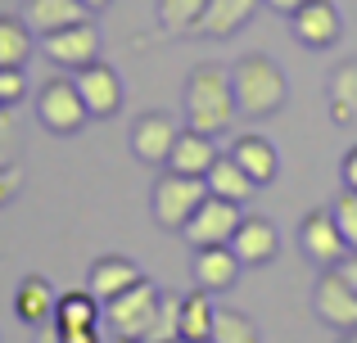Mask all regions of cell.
Wrapping results in <instances>:
<instances>
[{
    "label": "cell",
    "mask_w": 357,
    "mask_h": 343,
    "mask_svg": "<svg viewBox=\"0 0 357 343\" xmlns=\"http://www.w3.org/2000/svg\"><path fill=\"white\" fill-rule=\"evenodd\" d=\"M262 5H267V9H276V14H285V18H289V14H294L298 5H307V0H262Z\"/></svg>",
    "instance_id": "cell-36"
},
{
    "label": "cell",
    "mask_w": 357,
    "mask_h": 343,
    "mask_svg": "<svg viewBox=\"0 0 357 343\" xmlns=\"http://www.w3.org/2000/svg\"><path fill=\"white\" fill-rule=\"evenodd\" d=\"M86 9H105V5H114V0H82Z\"/></svg>",
    "instance_id": "cell-37"
},
{
    "label": "cell",
    "mask_w": 357,
    "mask_h": 343,
    "mask_svg": "<svg viewBox=\"0 0 357 343\" xmlns=\"http://www.w3.org/2000/svg\"><path fill=\"white\" fill-rule=\"evenodd\" d=\"M100 321H105V303H100L91 289H68V294H59V303H54L50 326H59V330H86V326H100Z\"/></svg>",
    "instance_id": "cell-21"
},
{
    "label": "cell",
    "mask_w": 357,
    "mask_h": 343,
    "mask_svg": "<svg viewBox=\"0 0 357 343\" xmlns=\"http://www.w3.org/2000/svg\"><path fill=\"white\" fill-rule=\"evenodd\" d=\"M244 221L240 203L236 199H222V194H208V199L195 208V217L185 221V244L190 248H208V244H231L236 226Z\"/></svg>",
    "instance_id": "cell-6"
},
{
    "label": "cell",
    "mask_w": 357,
    "mask_h": 343,
    "mask_svg": "<svg viewBox=\"0 0 357 343\" xmlns=\"http://www.w3.org/2000/svg\"><path fill=\"white\" fill-rule=\"evenodd\" d=\"M54 303H59V289H54L45 276H27V280L14 289V312H18V321H27V326H50Z\"/></svg>",
    "instance_id": "cell-18"
},
{
    "label": "cell",
    "mask_w": 357,
    "mask_h": 343,
    "mask_svg": "<svg viewBox=\"0 0 357 343\" xmlns=\"http://www.w3.org/2000/svg\"><path fill=\"white\" fill-rule=\"evenodd\" d=\"M77 90H82V99H86V109H91V118H114L118 109H122V77L109 63H86V68H77Z\"/></svg>",
    "instance_id": "cell-12"
},
{
    "label": "cell",
    "mask_w": 357,
    "mask_h": 343,
    "mask_svg": "<svg viewBox=\"0 0 357 343\" xmlns=\"http://www.w3.org/2000/svg\"><path fill=\"white\" fill-rule=\"evenodd\" d=\"M231 86H236V109L244 118H271L285 109V72L276 68V59L271 54H244L236 59V68H231Z\"/></svg>",
    "instance_id": "cell-2"
},
{
    "label": "cell",
    "mask_w": 357,
    "mask_h": 343,
    "mask_svg": "<svg viewBox=\"0 0 357 343\" xmlns=\"http://www.w3.org/2000/svg\"><path fill=\"white\" fill-rule=\"evenodd\" d=\"M32 27L27 18H14V14H0V68H23L32 59Z\"/></svg>",
    "instance_id": "cell-24"
},
{
    "label": "cell",
    "mask_w": 357,
    "mask_h": 343,
    "mask_svg": "<svg viewBox=\"0 0 357 343\" xmlns=\"http://www.w3.org/2000/svg\"><path fill=\"white\" fill-rule=\"evenodd\" d=\"M36 122L45 127V131L54 136H77L82 127L91 122V109L86 99H82L77 81L73 77H50L41 86V95H36Z\"/></svg>",
    "instance_id": "cell-5"
},
{
    "label": "cell",
    "mask_w": 357,
    "mask_h": 343,
    "mask_svg": "<svg viewBox=\"0 0 357 343\" xmlns=\"http://www.w3.org/2000/svg\"><path fill=\"white\" fill-rule=\"evenodd\" d=\"M326 95H331V118L335 122L357 127V63H340V68L331 72Z\"/></svg>",
    "instance_id": "cell-23"
},
{
    "label": "cell",
    "mask_w": 357,
    "mask_h": 343,
    "mask_svg": "<svg viewBox=\"0 0 357 343\" xmlns=\"http://www.w3.org/2000/svg\"><path fill=\"white\" fill-rule=\"evenodd\" d=\"M231 159H236L240 168L253 176V185H271V181H276L280 159H276V150H271V141H267V136H258V131L240 136V141L231 145Z\"/></svg>",
    "instance_id": "cell-20"
},
{
    "label": "cell",
    "mask_w": 357,
    "mask_h": 343,
    "mask_svg": "<svg viewBox=\"0 0 357 343\" xmlns=\"http://www.w3.org/2000/svg\"><path fill=\"white\" fill-rule=\"evenodd\" d=\"M208 0H158V32L163 36H195Z\"/></svg>",
    "instance_id": "cell-25"
},
{
    "label": "cell",
    "mask_w": 357,
    "mask_h": 343,
    "mask_svg": "<svg viewBox=\"0 0 357 343\" xmlns=\"http://www.w3.org/2000/svg\"><path fill=\"white\" fill-rule=\"evenodd\" d=\"M41 343H59V339H54V330H45V339Z\"/></svg>",
    "instance_id": "cell-39"
},
{
    "label": "cell",
    "mask_w": 357,
    "mask_h": 343,
    "mask_svg": "<svg viewBox=\"0 0 357 343\" xmlns=\"http://www.w3.org/2000/svg\"><path fill=\"white\" fill-rule=\"evenodd\" d=\"M331 212H335V221H340V230H344V239H349V248L357 253V190H344L340 199L331 203Z\"/></svg>",
    "instance_id": "cell-30"
},
{
    "label": "cell",
    "mask_w": 357,
    "mask_h": 343,
    "mask_svg": "<svg viewBox=\"0 0 357 343\" xmlns=\"http://www.w3.org/2000/svg\"><path fill=\"white\" fill-rule=\"evenodd\" d=\"M86 14L91 9L82 5V0H23V18L36 36L59 32V27H68V23H82Z\"/></svg>",
    "instance_id": "cell-19"
},
{
    "label": "cell",
    "mask_w": 357,
    "mask_h": 343,
    "mask_svg": "<svg viewBox=\"0 0 357 343\" xmlns=\"http://www.w3.org/2000/svg\"><path fill=\"white\" fill-rule=\"evenodd\" d=\"M340 343H357V330H344V339Z\"/></svg>",
    "instance_id": "cell-38"
},
{
    "label": "cell",
    "mask_w": 357,
    "mask_h": 343,
    "mask_svg": "<svg viewBox=\"0 0 357 343\" xmlns=\"http://www.w3.org/2000/svg\"><path fill=\"white\" fill-rule=\"evenodd\" d=\"M158 298H163V289L149 280H136L131 289H122L118 298L105 303V326L114 330V339H145L149 326H154L158 317Z\"/></svg>",
    "instance_id": "cell-4"
},
{
    "label": "cell",
    "mask_w": 357,
    "mask_h": 343,
    "mask_svg": "<svg viewBox=\"0 0 357 343\" xmlns=\"http://www.w3.org/2000/svg\"><path fill=\"white\" fill-rule=\"evenodd\" d=\"M18 190H23V168L18 163H0V208L18 199Z\"/></svg>",
    "instance_id": "cell-32"
},
{
    "label": "cell",
    "mask_w": 357,
    "mask_h": 343,
    "mask_svg": "<svg viewBox=\"0 0 357 343\" xmlns=\"http://www.w3.org/2000/svg\"><path fill=\"white\" fill-rule=\"evenodd\" d=\"M231 248H236V257L244 266H267L280 253V230L267 217H244L236 226V235H231Z\"/></svg>",
    "instance_id": "cell-13"
},
{
    "label": "cell",
    "mask_w": 357,
    "mask_h": 343,
    "mask_svg": "<svg viewBox=\"0 0 357 343\" xmlns=\"http://www.w3.org/2000/svg\"><path fill=\"white\" fill-rule=\"evenodd\" d=\"M23 95H27L23 68H0V109H14Z\"/></svg>",
    "instance_id": "cell-31"
},
{
    "label": "cell",
    "mask_w": 357,
    "mask_h": 343,
    "mask_svg": "<svg viewBox=\"0 0 357 343\" xmlns=\"http://www.w3.org/2000/svg\"><path fill=\"white\" fill-rule=\"evenodd\" d=\"M289 32L312 50H326V45H335L344 36V18L331 0H307V5H298L289 14Z\"/></svg>",
    "instance_id": "cell-10"
},
{
    "label": "cell",
    "mask_w": 357,
    "mask_h": 343,
    "mask_svg": "<svg viewBox=\"0 0 357 343\" xmlns=\"http://www.w3.org/2000/svg\"><path fill=\"white\" fill-rule=\"evenodd\" d=\"M262 0H208V9H204L199 27H195V36H208V41H227V36H236L244 23H249L253 14H258Z\"/></svg>",
    "instance_id": "cell-16"
},
{
    "label": "cell",
    "mask_w": 357,
    "mask_h": 343,
    "mask_svg": "<svg viewBox=\"0 0 357 343\" xmlns=\"http://www.w3.org/2000/svg\"><path fill=\"white\" fill-rule=\"evenodd\" d=\"M208 199V181L204 176H185V172H172L158 176L154 194H149V212L163 230H185V221L195 217V208Z\"/></svg>",
    "instance_id": "cell-3"
},
{
    "label": "cell",
    "mask_w": 357,
    "mask_h": 343,
    "mask_svg": "<svg viewBox=\"0 0 357 343\" xmlns=\"http://www.w3.org/2000/svg\"><path fill=\"white\" fill-rule=\"evenodd\" d=\"M208 343H262V330L240 308H213V339Z\"/></svg>",
    "instance_id": "cell-27"
},
{
    "label": "cell",
    "mask_w": 357,
    "mask_h": 343,
    "mask_svg": "<svg viewBox=\"0 0 357 343\" xmlns=\"http://www.w3.org/2000/svg\"><path fill=\"white\" fill-rule=\"evenodd\" d=\"M213 163H218V141H213L208 131H195V127H185V131L176 136L172 154H167V168L185 172V176H204Z\"/></svg>",
    "instance_id": "cell-17"
},
{
    "label": "cell",
    "mask_w": 357,
    "mask_h": 343,
    "mask_svg": "<svg viewBox=\"0 0 357 343\" xmlns=\"http://www.w3.org/2000/svg\"><path fill=\"white\" fill-rule=\"evenodd\" d=\"M54 330V339L59 343H100V326H86V330H59V326H50Z\"/></svg>",
    "instance_id": "cell-33"
},
{
    "label": "cell",
    "mask_w": 357,
    "mask_h": 343,
    "mask_svg": "<svg viewBox=\"0 0 357 343\" xmlns=\"http://www.w3.org/2000/svg\"><path fill=\"white\" fill-rule=\"evenodd\" d=\"M136 280H145V271H140L131 257H122V253H105V257H96V262H91V271H86V289L96 294L100 303L118 298V294H122V289H131Z\"/></svg>",
    "instance_id": "cell-14"
},
{
    "label": "cell",
    "mask_w": 357,
    "mask_h": 343,
    "mask_svg": "<svg viewBox=\"0 0 357 343\" xmlns=\"http://www.w3.org/2000/svg\"><path fill=\"white\" fill-rule=\"evenodd\" d=\"M340 176H344V190H357V145L349 154H344V163H340Z\"/></svg>",
    "instance_id": "cell-34"
},
{
    "label": "cell",
    "mask_w": 357,
    "mask_h": 343,
    "mask_svg": "<svg viewBox=\"0 0 357 343\" xmlns=\"http://www.w3.org/2000/svg\"><path fill=\"white\" fill-rule=\"evenodd\" d=\"M176 136H181V127H176L172 113H140L136 122H131V154H136L140 163H167V154H172Z\"/></svg>",
    "instance_id": "cell-11"
},
{
    "label": "cell",
    "mask_w": 357,
    "mask_h": 343,
    "mask_svg": "<svg viewBox=\"0 0 357 343\" xmlns=\"http://www.w3.org/2000/svg\"><path fill=\"white\" fill-rule=\"evenodd\" d=\"M204 181H208V194H222V199H236V203H244L253 190H258V185H253V176L244 172L231 154H218V163L204 172Z\"/></svg>",
    "instance_id": "cell-22"
},
{
    "label": "cell",
    "mask_w": 357,
    "mask_h": 343,
    "mask_svg": "<svg viewBox=\"0 0 357 343\" xmlns=\"http://www.w3.org/2000/svg\"><path fill=\"white\" fill-rule=\"evenodd\" d=\"M298 244H303V253L312 257L317 266H335L349 253V239H344V230H340V221H335L331 208L307 212L303 226H298Z\"/></svg>",
    "instance_id": "cell-8"
},
{
    "label": "cell",
    "mask_w": 357,
    "mask_h": 343,
    "mask_svg": "<svg viewBox=\"0 0 357 343\" xmlns=\"http://www.w3.org/2000/svg\"><path fill=\"white\" fill-rule=\"evenodd\" d=\"M181 104H185V127L195 131H231L236 122V86H231V72L218 68V63H199V68L185 77V90H181Z\"/></svg>",
    "instance_id": "cell-1"
},
{
    "label": "cell",
    "mask_w": 357,
    "mask_h": 343,
    "mask_svg": "<svg viewBox=\"0 0 357 343\" xmlns=\"http://www.w3.org/2000/svg\"><path fill=\"white\" fill-rule=\"evenodd\" d=\"M181 339V294H163L158 298V317L149 326L145 339H131V343H176ZM127 343V339H122Z\"/></svg>",
    "instance_id": "cell-28"
},
{
    "label": "cell",
    "mask_w": 357,
    "mask_h": 343,
    "mask_svg": "<svg viewBox=\"0 0 357 343\" xmlns=\"http://www.w3.org/2000/svg\"><path fill=\"white\" fill-rule=\"evenodd\" d=\"M181 339H190V343L213 339V298H208V289L181 294Z\"/></svg>",
    "instance_id": "cell-26"
},
{
    "label": "cell",
    "mask_w": 357,
    "mask_h": 343,
    "mask_svg": "<svg viewBox=\"0 0 357 343\" xmlns=\"http://www.w3.org/2000/svg\"><path fill=\"white\" fill-rule=\"evenodd\" d=\"M240 257L231 244H208V248H195V285L208 294H222L240 280Z\"/></svg>",
    "instance_id": "cell-15"
},
{
    "label": "cell",
    "mask_w": 357,
    "mask_h": 343,
    "mask_svg": "<svg viewBox=\"0 0 357 343\" xmlns=\"http://www.w3.org/2000/svg\"><path fill=\"white\" fill-rule=\"evenodd\" d=\"M41 50L50 63H59V68H86V63L100 59V27L91 23V18H82V23H68L59 27V32H45L41 36Z\"/></svg>",
    "instance_id": "cell-7"
},
{
    "label": "cell",
    "mask_w": 357,
    "mask_h": 343,
    "mask_svg": "<svg viewBox=\"0 0 357 343\" xmlns=\"http://www.w3.org/2000/svg\"><path fill=\"white\" fill-rule=\"evenodd\" d=\"M23 159V131L14 122V109H0V163Z\"/></svg>",
    "instance_id": "cell-29"
},
{
    "label": "cell",
    "mask_w": 357,
    "mask_h": 343,
    "mask_svg": "<svg viewBox=\"0 0 357 343\" xmlns=\"http://www.w3.org/2000/svg\"><path fill=\"white\" fill-rule=\"evenodd\" d=\"M312 308H317V317H321L326 326H335V330H357V289L344 280L340 271H335V266H326V276L317 280Z\"/></svg>",
    "instance_id": "cell-9"
},
{
    "label": "cell",
    "mask_w": 357,
    "mask_h": 343,
    "mask_svg": "<svg viewBox=\"0 0 357 343\" xmlns=\"http://www.w3.org/2000/svg\"><path fill=\"white\" fill-rule=\"evenodd\" d=\"M335 271H340V276H344V280H349V285H353V289H357V253H353V248H349V253H344V257H340V262H335Z\"/></svg>",
    "instance_id": "cell-35"
}]
</instances>
